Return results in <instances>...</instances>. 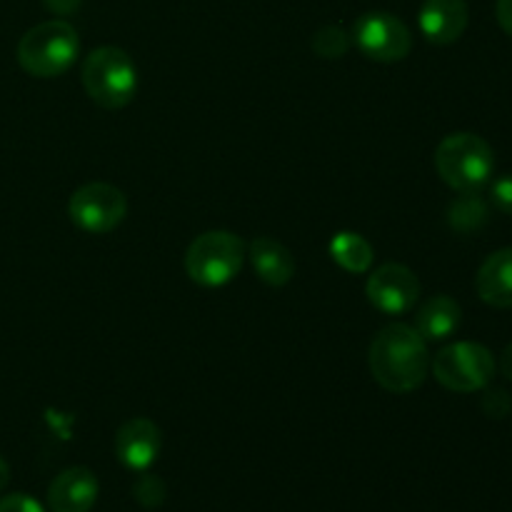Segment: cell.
I'll return each instance as SVG.
<instances>
[{
  "mask_svg": "<svg viewBox=\"0 0 512 512\" xmlns=\"http://www.w3.org/2000/svg\"><path fill=\"white\" fill-rule=\"evenodd\" d=\"M350 40L365 58L375 63H400L413 48V33L408 25L398 15L385 10H370L360 15L350 28Z\"/></svg>",
  "mask_w": 512,
  "mask_h": 512,
  "instance_id": "52a82bcc",
  "label": "cell"
},
{
  "mask_svg": "<svg viewBox=\"0 0 512 512\" xmlns=\"http://www.w3.org/2000/svg\"><path fill=\"white\" fill-rule=\"evenodd\" d=\"M100 485L93 470L75 465L55 475L48 488L50 512H90L98 503Z\"/></svg>",
  "mask_w": 512,
  "mask_h": 512,
  "instance_id": "8fae6325",
  "label": "cell"
},
{
  "mask_svg": "<svg viewBox=\"0 0 512 512\" xmlns=\"http://www.w3.org/2000/svg\"><path fill=\"white\" fill-rule=\"evenodd\" d=\"M500 370L508 380H512V343L503 350V358H500Z\"/></svg>",
  "mask_w": 512,
  "mask_h": 512,
  "instance_id": "d4e9b609",
  "label": "cell"
},
{
  "mask_svg": "<svg viewBox=\"0 0 512 512\" xmlns=\"http://www.w3.org/2000/svg\"><path fill=\"white\" fill-rule=\"evenodd\" d=\"M83 88L100 108L120 110L138 93V68L123 48L103 45L85 58Z\"/></svg>",
  "mask_w": 512,
  "mask_h": 512,
  "instance_id": "277c9868",
  "label": "cell"
},
{
  "mask_svg": "<svg viewBox=\"0 0 512 512\" xmlns=\"http://www.w3.org/2000/svg\"><path fill=\"white\" fill-rule=\"evenodd\" d=\"M80 3H83V0H43L45 8H48L50 13H55V15L75 13V10L80 8Z\"/></svg>",
  "mask_w": 512,
  "mask_h": 512,
  "instance_id": "cb8c5ba5",
  "label": "cell"
},
{
  "mask_svg": "<svg viewBox=\"0 0 512 512\" xmlns=\"http://www.w3.org/2000/svg\"><path fill=\"white\" fill-rule=\"evenodd\" d=\"M0 512H45L43 505L25 493H13L0 498Z\"/></svg>",
  "mask_w": 512,
  "mask_h": 512,
  "instance_id": "44dd1931",
  "label": "cell"
},
{
  "mask_svg": "<svg viewBox=\"0 0 512 512\" xmlns=\"http://www.w3.org/2000/svg\"><path fill=\"white\" fill-rule=\"evenodd\" d=\"M433 375L453 393H478L488 388L495 375V358L485 345L460 340L445 345L433 360Z\"/></svg>",
  "mask_w": 512,
  "mask_h": 512,
  "instance_id": "8992f818",
  "label": "cell"
},
{
  "mask_svg": "<svg viewBox=\"0 0 512 512\" xmlns=\"http://www.w3.org/2000/svg\"><path fill=\"white\" fill-rule=\"evenodd\" d=\"M448 220L458 233H473L488 223V205L478 193H460V198L450 205Z\"/></svg>",
  "mask_w": 512,
  "mask_h": 512,
  "instance_id": "e0dca14e",
  "label": "cell"
},
{
  "mask_svg": "<svg viewBox=\"0 0 512 512\" xmlns=\"http://www.w3.org/2000/svg\"><path fill=\"white\" fill-rule=\"evenodd\" d=\"M163 435L160 428L148 418H130L115 433V455L120 463L135 473H145L158 460Z\"/></svg>",
  "mask_w": 512,
  "mask_h": 512,
  "instance_id": "30bf717a",
  "label": "cell"
},
{
  "mask_svg": "<svg viewBox=\"0 0 512 512\" xmlns=\"http://www.w3.org/2000/svg\"><path fill=\"white\" fill-rule=\"evenodd\" d=\"M245 243L228 230H210L198 235L185 253V273L203 288L228 285L240 273L245 260Z\"/></svg>",
  "mask_w": 512,
  "mask_h": 512,
  "instance_id": "5b68a950",
  "label": "cell"
},
{
  "mask_svg": "<svg viewBox=\"0 0 512 512\" xmlns=\"http://www.w3.org/2000/svg\"><path fill=\"white\" fill-rule=\"evenodd\" d=\"M460 323H463V310H460L458 300H453L450 295H433L420 305L413 328L418 330L425 343H440L458 333Z\"/></svg>",
  "mask_w": 512,
  "mask_h": 512,
  "instance_id": "9a60e30c",
  "label": "cell"
},
{
  "mask_svg": "<svg viewBox=\"0 0 512 512\" xmlns=\"http://www.w3.org/2000/svg\"><path fill=\"white\" fill-rule=\"evenodd\" d=\"M68 215L85 233L105 235L125 220L128 198L115 185L88 183L70 195Z\"/></svg>",
  "mask_w": 512,
  "mask_h": 512,
  "instance_id": "ba28073f",
  "label": "cell"
},
{
  "mask_svg": "<svg viewBox=\"0 0 512 512\" xmlns=\"http://www.w3.org/2000/svg\"><path fill=\"white\" fill-rule=\"evenodd\" d=\"M248 255L250 263H253V270L258 273V278L263 283L273 285V288H283V285H288L293 280L295 258L280 240L260 235V238H255L250 243Z\"/></svg>",
  "mask_w": 512,
  "mask_h": 512,
  "instance_id": "5bb4252c",
  "label": "cell"
},
{
  "mask_svg": "<svg viewBox=\"0 0 512 512\" xmlns=\"http://www.w3.org/2000/svg\"><path fill=\"white\" fill-rule=\"evenodd\" d=\"M435 170L458 193H478L493 178L495 153L480 135L453 133L435 148Z\"/></svg>",
  "mask_w": 512,
  "mask_h": 512,
  "instance_id": "7a4b0ae2",
  "label": "cell"
},
{
  "mask_svg": "<svg viewBox=\"0 0 512 512\" xmlns=\"http://www.w3.org/2000/svg\"><path fill=\"white\" fill-rule=\"evenodd\" d=\"M495 15H498L500 28L512 38V0H498L495 3Z\"/></svg>",
  "mask_w": 512,
  "mask_h": 512,
  "instance_id": "603a6c76",
  "label": "cell"
},
{
  "mask_svg": "<svg viewBox=\"0 0 512 512\" xmlns=\"http://www.w3.org/2000/svg\"><path fill=\"white\" fill-rule=\"evenodd\" d=\"M368 365L375 383L390 393H413L425 383L430 370L428 343L413 325L393 323L380 330L368 350Z\"/></svg>",
  "mask_w": 512,
  "mask_h": 512,
  "instance_id": "6da1fadb",
  "label": "cell"
},
{
  "mask_svg": "<svg viewBox=\"0 0 512 512\" xmlns=\"http://www.w3.org/2000/svg\"><path fill=\"white\" fill-rule=\"evenodd\" d=\"M483 410L490 418H505L510 410V395L505 390H490L483 398Z\"/></svg>",
  "mask_w": 512,
  "mask_h": 512,
  "instance_id": "7402d4cb",
  "label": "cell"
},
{
  "mask_svg": "<svg viewBox=\"0 0 512 512\" xmlns=\"http://www.w3.org/2000/svg\"><path fill=\"white\" fill-rule=\"evenodd\" d=\"M475 290L493 308H512V248H500L485 258L475 275Z\"/></svg>",
  "mask_w": 512,
  "mask_h": 512,
  "instance_id": "4fadbf2b",
  "label": "cell"
},
{
  "mask_svg": "<svg viewBox=\"0 0 512 512\" xmlns=\"http://www.w3.org/2000/svg\"><path fill=\"white\" fill-rule=\"evenodd\" d=\"M490 203H493L500 213L512 215V173L500 175V178L490 185Z\"/></svg>",
  "mask_w": 512,
  "mask_h": 512,
  "instance_id": "ffe728a7",
  "label": "cell"
},
{
  "mask_svg": "<svg viewBox=\"0 0 512 512\" xmlns=\"http://www.w3.org/2000/svg\"><path fill=\"white\" fill-rule=\"evenodd\" d=\"M80 53L78 33L65 20H45L20 38L18 63L33 78H58Z\"/></svg>",
  "mask_w": 512,
  "mask_h": 512,
  "instance_id": "3957f363",
  "label": "cell"
},
{
  "mask_svg": "<svg viewBox=\"0 0 512 512\" xmlns=\"http://www.w3.org/2000/svg\"><path fill=\"white\" fill-rule=\"evenodd\" d=\"M370 305L385 315H405L415 308L420 298V280L408 265L385 263L373 270L365 283Z\"/></svg>",
  "mask_w": 512,
  "mask_h": 512,
  "instance_id": "9c48e42d",
  "label": "cell"
},
{
  "mask_svg": "<svg viewBox=\"0 0 512 512\" xmlns=\"http://www.w3.org/2000/svg\"><path fill=\"white\" fill-rule=\"evenodd\" d=\"M470 20L465 0H423L418 13L420 33L433 45H450L460 40Z\"/></svg>",
  "mask_w": 512,
  "mask_h": 512,
  "instance_id": "7c38bea8",
  "label": "cell"
},
{
  "mask_svg": "<svg viewBox=\"0 0 512 512\" xmlns=\"http://www.w3.org/2000/svg\"><path fill=\"white\" fill-rule=\"evenodd\" d=\"M8 480H10V465L5 463L3 458H0V490H3L5 485H8Z\"/></svg>",
  "mask_w": 512,
  "mask_h": 512,
  "instance_id": "484cf974",
  "label": "cell"
},
{
  "mask_svg": "<svg viewBox=\"0 0 512 512\" xmlns=\"http://www.w3.org/2000/svg\"><path fill=\"white\" fill-rule=\"evenodd\" d=\"M350 33H345L340 25H323L318 33L313 35V50L320 58H343L350 48Z\"/></svg>",
  "mask_w": 512,
  "mask_h": 512,
  "instance_id": "ac0fdd59",
  "label": "cell"
},
{
  "mask_svg": "<svg viewBox=\"0 0 512 512\" xmlns=\"http://www.w3.org/2000/svg\"><path fill=\"white\" fill-rule=\"evenodd\" d=\"M330 255L348 273H368L370 265H373L375 250L360 233L343 230V233H335L333 240H330Z\"/></svg>",
  "mask_w": 512,
  "mask_h": 512,
  "instance_id": "2e32d148",
  "label": "cell"
},
{
  "mask_svg": "<svg viewBox=\"0 0 512 512\" xmlns=\"http://www.w3.org/2000/svg\"><path fill=\"white\" fill-rule=\"evenodd\" d=\"M165 495H168V488H165L163 478L153 473H143L133 485V498L143 505L145 510L160 508L165 503Z\"/></svg>",
  "mask_w": 512,
  "mask_h": 512,
  "instance_id": "d6986e66",
  "label": "cell"
}]
</instances>
